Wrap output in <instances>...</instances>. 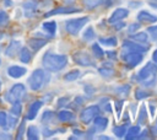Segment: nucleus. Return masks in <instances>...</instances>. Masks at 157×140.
<instances>
[{"mask_svg":"<svg viewBox=\"0 0 157 140\" xmlns=\"http://www.w3.org/2000/svg\"><path fill=\"white\" fill-rule=\"evenodd\" d=\"M43 66L48 71H59L64 69L67 64V56L64 54H54V53H45L42 59Z\"/></svg>","mask_w":157,"mask_h":140,"instance_id":"f257e3e1","label":"nucleus"},{"mask_svg":"<svg viewBox=\"0 0 157 140\" xmlns=\"http://www.w3.org/2000/svg\"><path fill=\"white\" fill-rule=\"evenodd\" d=\"M50 80V74L47 70L37 69L32 72V75L28 77V86L33 91H38L45 85H48Z\"/></svg>","mask_w":157,"mask_h":140,"instance_id":"f03ea898","label":"nucleus"},{"mask_svg":"<svg viewBox=\"0 0 157 140\" xmlns=\"http://www.w3.org/2000/svg\"><path fill=\"white\" fill-rule=\"evenodd\" d=\"M156 75H157V65L150 61L137 72V81L141 82L144 86H152L155 84Z\"/></svg>","mask_w":157,"mask_h":140,"instance_id":"7ed1b4c3","label":"nucleus"},{"mask_svg":"<svg viewBox=\"0 0 157 140\" xmlns=\"http://www.w3.org/2000/svg\"><path fill=\"white\" fill-rule=\"evenodd\" d=\"M88 22V17H80V18H72V20H69L66 21L65 23V29L69 34L71 36H76L81 29L82 27Z\"/></svg>","mask_w":157,"mask_h":140,"instance_id":"20e7f679","label":"nucleus"},{"mask_svg":"<svg viewBox=\"0 0 157 140\" xmlns=\"http://www.w3.org/2000/svg\"><path fill=\"white\" fill-rule=\"evenodd\" d=\"M142 58H144V55L140 52H131V50H125L124 49V52L121 53V60L126 64L128 68L136 66L137 64L141 63Z\"/></svg>","mask_w":157,"mask_h":140,"instance_id":"39448f33","label":"nucleus"},{"mask_svg":"<svg viewBox=\"0 0 157 140\" xmlns=\"http://www.w3.org/2000/svg\"><path fill=\"white\" fill-rule=\"evenodd\" d=\"M26 93V88L22 84H15L6 93V101L10 102V103H13V102H17L20 101Z\"/></svg>","mask_w":157,"mask_h":140,"instance_id":"423d86ee","label":"nucleus"},{"mask_svg":"<svg viewBox=\"0 0 157 140\" xmlns=\"http://www.w3.org/2000/svg\"><path fill=\"white\" fill-rule=\"evenodd\" d=\"M101 109L98 106H90V107H86L82 112H81V115H80V119L83 124H90L98 114H99Z\"/></svg>","mask_w":157,"mask_h":140,"instance_id":"0eeeda50","label":"nucleus"},{"mask_svg":"<svg viewBox=\"0 0 157 140\" xmlns=\"http://www.w3.org/2000/svg\"><path fill=\"white\" fill-rule=\"evenodd\" d=\"M72 59L76 64L81 65V66H93L94 65L92 58L85 52H75L72 55Z\"/></svg>","mask_w":157,"mask_h":140,"instance_id":"6e6552de","label":"nucleus"},{"mask_svg":"<svg viewBox=\"0 0 157 140\" xmlns=\"http://www.w3.org/2000/svg\"><path fill=\"white\" fill-rule=\"evenodd\" d=\"M81 10L77 9V7H74V6H61V7H58V9H53L48 12L44 14V17H50V16H54V15H58V14H75V12H80Z\"/></svg>","mask_w":157,"mask_h":140,"instance_id":"1a4fd4ad","label":"nucleus"},{"mask_svg":"<svg viewBox=\"0 0 157 140\" xmlns=\"http://www.w3.org/2000/svg\"><path fill=\"white\" fill-rule=\"evenodd\" d=\"M123 48L125 50H131V52H140V53H145L148 48L147 45H140V43L137 42H132L131 39L124 41L123 42Z\"/></svg>","mask_w":157,"mask_h":140,"instance_id":"9d476101","label":"nucleus"},{"mask_svg":"<svg viewBox=\"0 0 157 140\" xmlns=\"http://www.w3.org/2000/svg\"><path fill=\"white\" fill-rule=\"evenodd\" d=\"M128 15H129V11H128L126 9H117V10L110 15L108 22H109V23H115V22L121 21L123 18H125Z\"/></svg>","mask_w":157,"mask_h":140,"instance_id":"9b49d317","label":"nucleus"},{"mask_svg":"<svg viewBox=\"0 0 157 140\" xmlns=\"http://www.w3.org/2000/svg\"><path fill=\"white\" fill-rule=\"evenodd\" d=\"M20 50H21V42H18V41H11V42L9 43V45H7V48L5 49V54H6L7 56L12 58V56H15Z\"/></svg>","mask_w":157,"mask_h":140,"instance_id":"f8f14e48","label":"nucleus"},{"mask_svg":"<svg viewBox=\"0 0 157 140\" xmlns=\"http://www.w3.org/2000/svg\"><path fill=\"white\" fill-rule=\"evenodd\" d=\"M27 72V69L23 68V66H18V65H11L9 69H7V74L13 77V79H18L21 77L22 75H25Z\"/></svg>","mask_w":157,"mask_h":140,"instance_id":"ddd939ff","label":"nucleus"},{"mask_svg":"<svg viewBox=\"0 0 157 140\" xmlns=\"http://www.w3.org/2000/svg\"><path fill=\"white\" fill-rule=\"evenodd\" d=\"M40 107H42V101H34V102L29 106V108H28V112H27L26 119H29V120L34 119V118L37 117L38 111H39V108H40Z\"/></svg>","mask_w":157,"mask_h":140,"instance_id":"4468645a","label":"nucleus"},{"mask_svg":"<svg viewBox=\"0 0 157 140\" xmlns=\"http://www.w3.org/2000/svg\"><path fill=\"white\" fill-rule=\"evenodd\" d=\"M137 20L142 23H153V22H157V16L147 11H140L137 15Z\"/></svg>","mask_w":157,"mask_h":140,"instance_id":"2eb2a0df","label":"nucleus"},{"mask_svg":"<svg viewBox=\"0 0 157 140\" xmlns=\"http://www.w3.org/2000/svg\"><path fill=\"white\" fill-rule=\"evenodd\" d=\"M27 44L29 45L31 49H33L34 52H37V50H39L40 48H43L47 44V41L45 39H42V38H38V37H34V38L28 39Z\"/></svg>","mask_w":157,"mask_h":140,"instance_id":"dca6fc26","label":"nucleus"},{"mask_svg":"<svg viewBox=\"0 0 157 140\" xmlns=\"http://www.w3.org/2000/svg\"><path fill=\"white\" fill-rule=\"evenodd\" d=\"M39 4L37 0H29V1H26L23 4V10L26 11V14L29 16V15H33L37 12V10L39 9Z\"/></svg>","mask_w":157,"mask_h":140,"instance_id":"f3484780","label":"nucleus"},{"mask_svg":"<svg viewBox=\"0 0 157 140\" xmlns=\"http://www.w3.org/2000/svg\"><path fill=\"white\" fill-rule=\"evenodd\" d=\"M83 4L87 9H94L99 5H104L108 7L112 4V0H83Z\"/></svg>","mask_w":157,"mask_h":140,"instance_id":"a211bd4d","label":"nucleus"},{"mask_svg":"<svg viewBox=\"0 0 157 140\" xmlns=\"http://www.w3.org/2000/svg\"><path fill=\"white\" fill-rule=\"evenodd\" d=\"M93 124H94V129H97V130H99V131H103V130L107 128V125H108V119H107L105 117H99V115H97V117L94 118V120H93Z\"/></svg>","mask_w":157,"mask_h":140,"instance_id":"6ab92c4d","label":"nucleus"},{"mask_svg":"<svg viewBox=\"0 0 157 140\" xmlns=\"http://www.w3.org/2000/svg\"><path fill=\"white\" fill-rule=\"evenodd\" d=\"M58 119L63 123H67V122H71L75 119V114L70 111H60L58 113Z\"/></svg>","mask_w":157,"mask_h":140,"instance_id":"aec40b11","label":"nucleus"},{"mask_svg":"<svg viewBox=\"0 0 157 140\" xmlns=\"http://www.w3.org/2000/svg\"><path fill=\"white\" fill-rule=\"evenodd\" d=\"M31 59H32V53L29 52V49L26 48V47L21 48V50H20V60L22 63H25V64H28L31 61Z\"/></svg>","mask_w":157,"mask_h":140,"instance_id":"412c9836","label":"nucleus"},{"mask_svg":"<svg viewBox=\"0 0 157 140\" xmlns=\"http://www.w3.org/2000/svg\"><path fill=\"white\" fill-rule=\"evenodd\" d=\"M98 71H99V74H101L102 76H104V77H110V76L114 75V70H113V68L110 66V64H108V63L104 64L102 68H99Z\"/></svg>","mask_w":157,"mask_h":140,"instance_id":"4be33fe9","label":"nucleus"},{"mask_svg":"<svg viewBox=\"0 0 157 140\" xmlns=\"http://www.w3.org/2000/svg\"><path fill=\"white\" fill-rule=\"evenodd\" d=\"M130 39L131 41H134V42H137V43H147V41H148V37H147V34L145 33V32H139V33H135V34H132L131 37H130Z\"/></svg>","mask_w":157,"mask_h":140,"instance_id":"5701e85b","label":"nucleus"},{"mask_svg":"<svg viewBox=\"0 0 157 140\" xmlns=\"http://www.w3.org/2000/svg\"><path fill=\"white\" fill-rule=\"evenodd\" d=\"M139 134H140V126H139V125H135V126H131V128H130V129L126 131L125 138H126L128 140H131V139H137Z\"/></svg>","mask_w":157,"mask_h":140,"instance_id":"b1692460","label":"nucleus"},{"mask_svg":"<svg viewBox=\"0 0 157 140\" xmlns=\"http://www.w3.org/2000/svg\"><path fill=\"white\" fill-rule=\"evenodd\" d=\"M42 27H43V29L44 31H47L49 34H55V31H56V23H55V21H48V22H44L43 25H42Z\"/></svg>","mask_w":157,"mask_h":140,"instance_id":"393cba45","label":"nucleus"},{"mask_svg":"<svg viewBox=\"0 0 157 140\" xmlns=\"http://www.w3.org/2000/svg\"><path fill=\"white\" fill-rule=\"evenodd\" d=\"M92 53H93V56L96 59H103V56H104V52L98 43H94L92 45Z\"/></svg>","mask_w":157,"mask_h":140,"instance_id":"a878e982","label":"nucleus"},{"mask_svg":"<svg viewBox=\"0 0 157 140\" xmlns=\"http://www.w3.org/2000/svg\"><path fill=\"white\" fill-rule=\"evenodd\" d=\"M38 134H39L38 128L34 126V125H31V126L27 129V138H28L29 140H37L38 136H39Z\"/></svg>","mask_w":157,"mask_h":140,"instance_id":"bb28decb","label":"nucleus"},{"mask_svg":"<svg viewBox=\"0 0 157 140\" xmlns=\"http://www.w3.org/2000/svg\"><path fill=\"white\" fill-rule=\"evenodd\" d=\"M80 74H81L80 70H71V71H69L67 74L64 75V80L65 81H74V80L80 77Z\"/></svg>","mask_w":157,"mask_h":140,"instance_id":"cd10ccee","label":"nucleus"},{"mask_svg":"<svg viewBox=\"0 0 157 140\" xmlns=\"http://www.w3.org/2000/svg\"><path fill=\"white\" fill-rule=\"evenodd\" d=\"M10 113H11V114H15V115H17V117L21 115V113H22V104L20 103V101L13 102L12 107L10 108Z\"/></svg>","mask_w":157,"mask_h":140,"instance_id":"c85d7f7f","label":"nucleus"},{"mask_svg":"<svg viewBox=\"0 0 157 140\" xmlns=\"http://www.w3.org/2000/svg\"><path fill=\"white\" fill-rule=\"evenodd\" d=\"M94 37H96V34H94V31H93L92 27H87V28L85 29L83 34H82V38H83L85 41H92Z\"/></svg>","mask_w":157,"mask_h":140,"instance_id":"c756f323","label":"nucleus"},{"mask_svg":"<svg viewBox=\"0 0 157 140\" xmlns=\"http://www.w3.org/2000/svg\"><path fill=\"white\" fill-rule=\"evenodd\" d=\"M99 42H101L102 44H104V45H109V47H115V45H117V43H118V41H117V38H115V37L101 38V39H99Z\"/></svg>","mask_w":157,"mask_h":140,"instance_id":"7c9ffc66","label":"nucleus"},{"mask_svg":"<svg viewBox=\"0 0 157 140\" xmlns=\"http://www.w3.org/2000/svg\"><path fill=\"white\" fill-rule=\"evenodd\" d=\"M113 131H114V134H115L118 138H123V136H125V134H126V125L124 124V125L115 126V128L113 129Z\"/></svg>","mask_w":157,"mask_h":140,"instance_id":"2f4dec72","label":"nucleus"},{"mask_svg":"<svg viewBox=\"0 0 157 140\" xmlns=\"http://www.w3.org/2000/svg\"><path fill=\"white\" fill-rule=\"evenodd\" d=\"M16 123H17V115H15V114H7V119H6V126L7 128H15V125H16Z\"/></svg>","mask_w":157,"mask_h":140,"instance_id":"473e14b6","label":"nucleus"},{"mask_svg":"<svg viewBox=\"0 0 157 140\" xmlns=\"http://www.w3.org/2000/svg\"><path fill=\"white\" fill-rule=\"evenodd\" d=\"M148 96H150V92H147V91H145V90L137 88V90L135 91V97H136V99H142V98H146V97H148Z\"/></svg>","mask_w":157,"mask_h":140,"instance_id":"72a5a7b5","label":"nucleus"},{"mask_svg":"<svg viewBox=\"0 0 157 140\" xmlns=\"http://www.w3.org/2000/svg\"><path fill=\"white\" fill-rule=\"evenodd\" d=\"M147 113H146V108L142 106L141 107V109H140V115H139V124H142V123H145L146 122V115Z\"/></svg>","mask_w":157,"mask_h":140,"instance_id":"f704fd0d","label":"nucleus"},{"mask_svg":"<svg viewBox=\"0 0 157 140\" xmlns=\"http://www.w3.org/2000/svg\"><path fill=\"white\" fill-rule=\"evenodd\" d=\"M25 124H26V122H25V119L21 122V124H20V126H18V130H17V135H16V139H22V136H23V131H25Z\"/></svg>","mask_w":157,"mask_h":140,"instance_id":"c9c22d12","label":"nucleus"},{"mask_svg":"<svg viewBox=\"0 0 157 140\" xmlns=\"http://www.w3.org/2000/svg\"><path fill=\"white\" fill-rule=\"evenodd\" d=\"M7 21H9V15L5 11L0 10V26H4L5 23H7Z\"/></svg>","mask_w":157,"mask_h":140,"instance_id":"e433bc0d","label":"nucleus"},{"mask_svg":"<svg viewBox=\"0 0 157 140\" xmlns=\"http://www.w3.org/2000/svg\"><path fill=\"white\" fill-rule=\"evenodd\" d=\"M53 117H54V113H53L52 111H45V112L43 113V118H42V119H43L44 123H47V122H49Z\"/></svg>","mask_w":157,"mask_h":140,"instance_id":"4c0bfd02","label":"nucleus"},{"mask_svg":"<svg viewBox=\"0 0 157 140\" xmlns=\"http://www.w3.org/2000/svg\"><path fill=\"white\" fill-rule=\"evenodd\" d=\"M147 32L151 34L152 39L153 41H157V26H152V27H148Z\"/></svg>","mask_w":157,"mask_h":140,"instance_id":"58836bf2","label":"nucleus"},{"mask_svg":"<svg viewBox=\"0 0 157 140\" xmlns=\"http://www.w3.org/2000/svg\"><path fill=\"white\" fill-rule=\"evenodd\" d=\"M6 119H7V114L5 112H0V126L1 128H6Z\"/></svg>","mask_w":157,"mask_h":140,"instance_id":"ea45409f","label":"nucleus"},{"mask_svg":"<svg viewBox=\"0 0 157 140\" xmlns=\"http://www.w3.org/2000/svg\"><path fill=\"white\" fill-rule=\"evenodd\" d=\"M129 90H130V87H129V85H125L124 87H120L118 91L120 92V93H123L124 96H128V93H129Z\"/></svg>","mask_w":157,"mask_h":140,"instance_id":"a19ab883","label":"nucleus"},{"mask_svg":"<svg viewBox=\"0 0 157 140\" xmlns=\"http://www.w3.org/2000/svg\"><path fill=\"white\" fill-rule=\"evenodd\" d=\"M67 101H69V98H67V97H66V98H61V99L58 102V106H59V107L65 106V103H67Z\"/></svg>","mask_w":157,"mask_h":140,"instance_id":"79ce46f5","label":"nucleus"},{"mask_svg":"<svg viewBox=\"0 0 157 140\" xmlns=\"http://www.w3.org/2000/svg\"><path fill=\"white\" fill-rule=\"evenodd\" d=\"M139 27H140V25H139V23H134V25H131V27L129 28V32L131 33V32H134L135 29H137Z\"/></svg>","mask_w":157,"mask_h":140,"instance_id":"37998d69","label":"nucleus"},{"mask_svg":"<svg viewBox=\"0 0 157 140\" xmlns=\"http://www.w3.org/2000/svg\"><path fill=\"white\" fill-rule=\"evenodd\" d=\"M105 54H108V58H109V59H115V58H117V56H115V55H117L115 52H110V50H109V52H107Z\"/></svg>","mask_w":157,"mask_h":140,"instance_id":"c03bdc74","label":"nucleus"},{"mask_svg":"<svg viewBox=\"0 0 157 140\" xmlns=\"http://www.w3.org/2000/svg\"><path fill=\"white\" fill-rule=\"evenodd\" d=\"M115 23H117V22H115ZM124 26H125L124 22H119V23H117V25L114 26V28H115V29H120V28H123Z\"/></svg>","mask_w":157,"mask_h":140,"instance_id":"a18cd8bd","label":"nucleus"},{"mask_svg":"<svg viewBox=\"0 0 157 140\" xmlns=\"http://www.w3.org/2000/svg\"><path fill=\"white\" fill-rule=\"evenodd\" d=\"M155 109H156V104L151 102V103H150V111H151V114H152V115L155 114Z\"/></svg>","mask_w":157,"mask_h":140,"instance_id":"49530a36","label":"nucleus"},{"mask_svg":"<svg viewBox=\"0 0 157 140\" xmlns=\"http://www.w3.org/2000/svg\"><path fill=\"white\" fill-rule=\"evenodd\" d=\"M152 59H153V63L157 65V49L153 52V54H152Z\"/></svg>","mask_w":157,"mask_h":140,"instance_id":"de8ad7c7","label":"nucleus"},{"mask_svg":"<svg viewBox=\"0 0 157 140\" xmlns=\"http://www.w3.org/2000/svg\"><path fill=\"white\" fill-rule=\"evenodd\" d=\"M121 103H123V101H117V111H118V113H120V107H121Z\"/></svg>","mask_w":157,"mask_h":140,"instance_id":"09e8293b","label":"nucleus"},{"mask_svg":"<svg viewBox=\"0 0 157 140\" xmlns=\"http://www.w3.org/2000/svg\"><path fill=\"white\" fill-rule=\"evenodd\" d=\"M2 1H4V4H5L6 6H11V5H12V1H11V0H2Z\"/></svg>","mask_w":157,"mask_h":140,"instance_id":"8fccbe9b","label":"nucleus"},{"mask_svg":"<svg viewBox=\"0 0 157 140\" xmlns=\"http://www.w3.org/2000/svg\"><path fill=\"white\" fill-rule=\"evenodd\" d=\"M74 133H75L76 135H78V136H81V135H83V133H82V131H80V130H74Z\"/></svg>","mask_w":157,"mask_h":140,"instance_id":"3c124183","label":"nucleus"},{"mask_svg":"<svg viewBox=\"0 0 157 140\" xmlns=\"http://www.w3.org/2000/svg\"><path fill=\"white\" fill-rule=\"evenodd\" d=\"M151 6H153L155 9H157V0H155V1H152V2H151Z\"/></svg>","mask_w":157,"mask_h":140,"instance_id":"603ef678","label":"nucleus"},{"mask_svg":"<svg viewBox=\"0 0 157 140\" xmlns=\"http://www.w3.org/2000/svg\"><path fill=\"white\" fill-rule=\"evenodd\" d=\"M99 139H109V138H108V136H103V135H101Z\"/></svg>","mask_w":157,"mask_h":140,"instance_id":"864d4df0","label":"nucleus"},{"mask_svg":"<svg viewBox=\"0 0 157 140\" xmlns=\"http://www.w3.org/2000/svg\"><path fill=\"white\" fill-rule=\"evenodd\" d=\"M1 38H2V36H1V34H0V39H1Z\"/></svg>","mask_w":157,"mask_h":140,"instance_id":"5fc2aeb1","label":"nucleus"},{"mask_svg":"<svg viewBox=\"0 0 157 140\" xmlns=\"http://www.w3.org/2000/svg\"><path fill=\"white\" fill-rule=\"evenodd\" d=\"M0 88H1V82H0Z\"/></svg>","mask_w":157,"mask_h":140,"instance_id":"6e6d98bb","label":"nucleus"},{"mask_svg":"<svg viewBox=\"0 0 157 140\" xmlns=\"http://www.w3.org/2000/svg\"><path fill=\"white\" fill-rule=\"evenodd\" d=\"M156 124H157V119H156Z\"/></svg>","mask_w":157,"mask_h":140,"instance_id":"4d7b16f0","label":"nucleus"},{"mask_svg":"<svg viewBox=\"0 0 157 140\" xmlns=\"http://www.w3.org/2000/svg\"><path fill=\"white\" fill-rule=\"evenodd\" d=\"M0 64H1V60H0Z\"/></svg>","mask_w":157,"mask_h":140,"instance_id":"13d9d810","label":"nucleus"}]
</instances>
